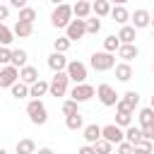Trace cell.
Returning a JSON list of instances; mask_svg holds the SVG:
<instances>
[{
	"mask_svg": "<svg viewBox=\"0 0 154 154\" xmlns=\"http://www.w3.org/2000/svg\"><path fill=\"white\" fill-rule=\"evenodd\" d=\"M89 65H91V70H96V72H108V70H113V65H116V55H113V53H106V51L91 53Z\"/></svg>",
	"mask_w": 154,
	"mask_h": 154,
	"instance_id": "6da1fadb",
	"label": "cell"
},
{
	"mask_svg": "<svg viewBox=\"0 0 154 154\" xmlns=\"http://www.w3.org/2000/svg\"><path fill=\"white\" fill-rule=\"evenodd\" d=\"M26 116H29V120H31L34 125H43V123L48 120L46 103H43L41 99H31V101L26 103Z\"/></svg>",
	"mask_w": 154,
	"mask_h": 154,
	"instance_id": "7a4b0ae2",
	"label": "cell"
},
{
	"mask_svg": "<svg viewBox=\"0 0 154 154\" xmlns=\"http://www.w3.org/2000/svg\"><path fill=\"white\" fill-rule=\"evenodd\" d=\"M70 19H72V5H67V2L55 5L53 14H51V24H53L55 29H65V26L70 24Z\"/></svg>",
	"mask_w": 154,
	"mask_h": 154,
	"instance_id": "3957f363",
	"label": "cell"
},
{
	"mask_svg": "<svg viewBox=\"0 0 154 154\" xmlns=\"http://www.w3.org/2000/svg\"><path fill=\"white\" fill-rule=\"evenodd\" d=\"M67 84H70V79H67V75H65V70H60V72H55L53 77H51V82H48V94L51 96H65L67 94Z\"/></svg>",
	"mask_w": 154,
	"mask_h": 154,
	"instance_id": "277c9868",
	"label": "cell"
},
{
	"mask_svg": "<svg viewBox=\"0 0 154 154\" xmlns=\"http://www.w3.org/2000/svg\"><path fill=\"white\" fill-rule=\"evenodd\" d=\"M65 75H67V79L75 82V84L87 82V65L79 63V60H67V65H65Z\"/></svg>",
	"mask_w": 154,
	"mask_h": 154,
	"instance_id": "5b68a950",
	"label": "cell"
},
{
	"mask_svg": "<svg viewBox=\"0 0 154 154\" xmlns=\"http://www.w3.org/2000/svg\"><path fill=\"white\" fill-rule=\"evenodd\" d=\"M94 94H96V87H94V84H87V82H79V84H75V87L70 89V99L77 101V103L89 101Z\"/></svg>",
	"mask_w": 154,
	"mask_h": 154,
	"instance_id": "8992f818",
	"label": "cell"
},
{
	"mask_svg": "<svg viewBox=\"0 0 154 154\" xmlns=\"http://www.w3.org/2000/svg\"><path fill=\"white\" fill-rule=\"evenodd\" d=\"M137 103H140V94H137V91H125L123 96H118V101H116V111H128V113H135Z\"/></svg>",
	"mask_w": 154,
	"mask_h": 154,
	"instance_id": "52a82bcc",
	"label": "cell"
},
{
	"mask_svg": "<svg viewBox=\"0 0 154 154\" xmlns=\"http://www.w3.org/2000/svg\"><path fill=\"white\" fill-rule=\"evenodd\" d=\"M19 79V70L12 65H0V89H10Z\"/></svg>",
	"mask_w": 154,
	"mask_h": 154,
	"instance_id": "ba28073f",
	"label": "cell"
},
{
	"mask_svg": "<svg viewBox=\"0 0 154 154\" xmlns=\"http://www.w3.org/2000/svg\"><path fill=\"white\" fill-rule=\"evenodd\" d=\"M96 96H99V101H101L103 106H116V101H118L116 89H113L111 84H106V82L96 87Z\"/></svg>",
	"mask_w": 154,
	"mask_h": 154,
	"instance_id": "9c48e42d",
	"label": "cell"
},
{
	"mask_svg": "<svg viewBox=\"0 0 154 154\" xmlns=\"http://www.w3.org/2000/svg\"><path fill=\"white\" fill-rule=\"evenodd\" d=\"M87 31H84V19H70V24L65 26V36L70 38V41H79L82 36H84Z\"/></svg>",
	"mask_w": 154,
	"mask_h": 154,
	"instance_id": "30bf717a",
	"label": "cell"
},
{
	"mask_svg": "<svg viewBox=\"0 0 154 154\" xmlns=\"http://www.w3.org/2000/svg\"><path fill=\"white\" fill-rule=\"evenodd\" d=\"M101 137L111 144H118V142H123V128H118L116 123H108L101 128Z\"/></svg>",
	"mask_w": 154,
	"mask_h": 154,
	"instance_id": "8fae6325",
	"label": "cell"
},
{
	"mask_svg": "<svg viewBox=\"0 0 154 154\" xmlns=\"http://www.w3.org/2000/svg\"><path fill=\"white\" fill-rule=\"evenodd\" d=\"M130 19H132V26H135V29H147V26L152 24V14H149L147 10H135V12L130 14Z\"/></svg>",
	"mask_w": 154,
	"mask_h": 154,
	"instance_id": "7c38bea8",
	"label": "cell"
},
{
	"mask_svg": "<svg viewBox=\"0 0 154 154\" xmlns=\"http://www.w3.org/2000/svg\"><path fill=\"white\" fill-rule=\"evenodd\" d=\"M116 53H118V58H123V63H130V60H135L140 55V48L135 43H120Z\"/></svg>",
	"mask_w": 154,
	"mask_h": 154,
	"instance_id": "4fadbf2b",
	"label": "cell"
},
{
	"mask_svg": "<svg viewBox=\"0 0 154 154\" xmlns=\"http://www.w3.org/2000/svg\"><path fill=\"white\" fill-rule=\"evenodd\" d=\"M36 79H41V77H38V70H36L34 65L26 63L24 67H19V82H24V84L29 87V84H34Z\"/></svg>",
	"mask_w": 154,
	"mask_h": 154,
	"instance_id": "5bb4252c",
	"label": "cell"
},
{
	"mask_svg": "<svg viewBox=\"0 0 154 154\" xmlns=\"http://www.w3.org/2000/svg\"><path fill=\"white\" fill-rule=\"evenodd\" d=\"M26 63H29V53H26L24 48H14V51H10V65H12V67L19 70V67H24Z\"/></svg>",
	"mask_w": 154,
	"mask_h": 154,
	"instance_id": "9a60e30c",
	"label": "cell"
},
{
	"mask_svg": "<svg viewBox=\"0 0 154 154\" xmlns=\"http://www.w3.org/2000/svg\"><path fill=\"white\" fill-rule=\"evenodd\" d=\"M89 14H91V2H89V0H77V2L72 5V17L87 19Z\"/></svg>",
	"mask_w": 154,
	"mask_h": 154,
	"instance_id": "2e32d148",
	"label": "cell"
},
{
	"mask_svg": "<svg viewBox=\"0 0 154 154\" xmlns=\"http://www.w3.org/2000/svg\"><path fill=\"white\" fill-rule=\"evenodd\" d=\"M116 36H118L120 43H135V38H137V29H135L132 24H123L120 31H118Z\"/></svg>",
	"mask_w": 154,
	"mask_h": 154,
	"instance_id": "e0dca14e",
	"label": "cell"
},
{
	"mask_svg": "<svg viewBox=\"0 0 154 154\" xmlns=\"http://www.w3.org/2000/svg\"><path fill=\"white\" fill-rule=\"evenodd\" d=\"M65 65H67V58H65V53H58V51H53V53L48 55V67H51L53 72H60V70H65Z\"/></svg>",
	"mask_w": 154,
	"mask_h": 154,
	"instance_id": "ac0fdd59",
	"label": "cell"
},
{
	"mask_svg": "<svg viewBox=\"0 0 154 154\" xmlns=\"http://www.w3.org/2000/svg\"><path fill=\"white\" fill-rule=\"evenodd\" d=\"M82 137H84V142H87V144H94V142L101 137V125H96V123L84 125V128H82Z\"/></svg>",
	"mask_w": 154,
	"mask_h": 154,
	"instance_id": "d6986e66",
	"label": "cell"
},
{
	"mask_svg": "<svg viewBox=\"0 0 154 154\" xmlns=\"http://www.w3.org/2000/svg\"><path fill=\"white\" fill-rule=\"evenodd\" d=\"M108 14H111V17H113V22H116V24H120V26L130 22V12L125 10V5H116V7H111V12H108Z\"/></svg>",
	"mask_w": 154,
	"mask_h": 154,
	"instance_id": "ffe728a7",
	"label": "cell"
},
{
	"mask_svg": "<svg viewBox=\"0 0 154 154\" xmlns=\"http://www.w3.org/2000/svg\"><path fill=\"white\" fill-rule=\"evenodd\" d=\"M113 67H116V79L118 82H130L132 79V65L130 63H118Z\"/></svg>",
	"mask_w": 154,
	"mask_h": 154,
	"instance_id": "44dd1931",
	"label": "cell"
},
{
	"mask_svg": "<svg viewBox=\"0 0 154 154\" xmlns=\"http://www.w3.org/2000/svg\"><path fill=\"white\" fill-rule=\"evenodd\" d=\"M12 34L19 36V38H26V36L34 34V24H31V22H19V19H17V24L12 26Z\"/></svg>",
	"mask_w": 154,
	"mask_h": 154,
	"instance_id": "7402d4cb",
	"label": "cell"
},
{
	"mask_svg": "<svg viewBox=\"0 0 154 154\" xmlns=\"http://www.w3.org/2000/svg\"><path fill=\"white\" fill-rule=\"evenodd\" d=\"M43 94H48V82H43V79H36L34 84H29V96H34V99H41Z\"/></svg>",
	"mask_w": 154,
	"mask_h": 154,
	"instance_id": "603a6c76",
	"label": "cell"
},
{
	"mask_svg": "<svg viewBox=\"0 0 154 154\" xmlns=\"http://www.w3.org/2000/svg\"><path fill=\"white\" fill-rule=\"evenodd\" d=\"M91 12L96 17H106L111 12V2L108 0H91Z\"/></svg>",
	"mask_w": 154,
	"mask_h": 154,
	"instance_id": "cb8c5ba5",
	"label": "cell"
},
{
	"mask_svg": "<svg viewBox=\"0 0 154 154\" xmlns=\"http://www.w3.org/2000/svg\"><path fill=\"white\" fill-rule=\"evenodd\" d=\"M14 152H17V154H34V152H36V142H34V140H29V137H24V140H19V142H17Z\"/></svg>",
	"mask_w": 154,
	"mask_h": 154,
	"instance_id": "d4e9b609",
	"label": "cell"
},
{
	"mask_svg": "<svg viewBox=\"0 0 154 154\" xmlns=\"http://www.w3.org/2000/svg\"><path fill=\"white\" fill-rule=\"evenodd\" d=\"M65 125H67V130H82V128H84V118H82L79 113L65 116Z\"/></svg>",
	"mask_w": 154,
	"mask_h": 154,
	"instance_id": "484cf974",
	"label": "cell"
},
{
	"mask_svg": "<svg viewBox=\"0 0 154 154\" xmlns=\"http://www.w3.org/2000/svg\"><path fill=\"white\" fill-rule=\"evenodd\" d=\"M154 152V144H152V140H140L137 144H132V154H152Z\"/></svg>",
	"mask_w": 154,
	"mask_h": 154,
	"instance_id": "4316f807",
	"label": "cell"
},
{
	"mask_svg": "<svg viewBox=\"0 0 154 154\" xmlns=\"http://www.w3.org/2000/svg\"><path fill=\"white\" fill-rule=\"evenodd\" d=\"M10 91H12V96H14V99H26V96H29V87H26L24 82H19V79L10 87Z\"/></svg>",
	"mask_w": 154,
	"mask_h": 154,
	"instance_id": "83f0119b",
	"label": "cell"
},
{
	"mask_svg": "<svg viewBox=\"0 0 154 154\" xmlns=\"http://www.w3.org/2000/svg\"><path fill=\"white\" fill-rule=\"evenodd\" d=\"M137 118H140V128H147V125H154V111H152L149 106H147V108H142Z\"/></svg>",
	"mask_w": 154,
	"mask_h": 154,
	"instance_id": "f1b7e54d",
	"label": "cell"
},
{
	"mask_svg": "<svg viewBox=\"0 0 154 154\" xmlns=\"http://www.w3.org/2000/svg\"><path fill=\"white\" fill-rule=\"evenodd\" d=\"M14 41V34H12V29L7 26V24H2L0 22V46H10Z\"/></svg>",
	"mask_w": 154,
	"mask_h": 154,
	"instance_id": "f546056e",
	"label": "cell"
},
{
	"mask_svg": "<svg viewBox=\"0 0 154 154\" xmlns=\"http://www.w3.org/2000/svg\"><path fill=\"white\" fill-rule=\"evenodd\" d=\"M70 46H72V41H70L67 36H58V38L53 41V51H58V53H67Z\"/></svg>",
	"mask_w": 154,
	"mask_h": 154,
	"instance_id": "4dcf8cb0",
	"label": "cell"
},
{
	"mask_svg": "<svg viewBox=\"0 0 154 154\" xmlns=\"http://www.w3.org/2000/svg\"><path fill=\"white\" fill-rule=\"evenodd\" d=\"M118 46H120V41H118V36H116V34H111V36H106V38H103V51H106V53H116V51H118Z\"/></svg>",
	"mask_w": 154,
	"mask_h": 154,
	"instance_id": "1f68e13d",
	"label": "cell"
},
{
	"mask_svg": "<svg viewBox=\"0 0 154 154\" xmlns=\"http://www.w3.org/2000/svg\"><path fill=\"white\" fill-rule=\"evenodd\" d=\"M91 147H94V152H96V154H111V149H113V144H111V142H106L103 137H99Z\"/></svg>",
	"mask_w": 154,
	"mask_h": 154,
	"instance_id": "d6a6232c",
	"label": "cell"
},
{
	"mask_svg": "<svg viewBox=\"0 0 154 154\" xmlns=\"http://www.w3.org/2000/svg\"><path fill=\"white\" fill-rule=\"evenodd\" d=\"M84 31H87V34H99V31H101V19H99V17L84 19Z\"/></svg>",
	"mask_w": 154,
	"mask_h": 154,
	"instance_id": "836d02e7",
	"label": "cell"
},
{
	"mask_svg": "<svg viewBox=\"0 0 154 154\" xmlns=\"http://www.w3.org/2000/svg\"><path fill=\"white\" fill-rule=\"evenodd\" d=\"M132 123V113H128V111H118V116H116V125L118 128H128Z\"/></svg>",
	"mask_w": 154,
	"mask_h": 154,
	"instance_id": "e575fe53",
	"label": "cell"
},
{
	"mask_svg": "<svg viewBox=\"0 0 154 154\" xmlns=\"http://www.w3.org/2000/svg\"><path fill=\"white\" fill-rule=\"evenodd\" d=\"M34 19H36V10L34 7H22L19 10V22H31L34 24Z\"/></svg>",
	"mask_w": 154,
	"mask_h": 154,
	"instance_id": "d590c367",
	"label": "cell"
},
{
	"mask_svg": "<svg viewBox=\"0 0 154 154\" xmlns=\"http://www.w3.org/2000/svg\"><path fill=\"white\" fill-rule=\"evenodd\" d=\"M63 113H65V116H72V113H79V103H77V101H72V99H67V101H63Z\"/></svg>",
	"mask_w": 154,
	"mask_h": 154,
	"instance_id": "8d00e7d4",
	"label": "cell"
},
{
	"mask_svg": "<svg viewBox=\"0 0 154 154\" xmlns=\"http://www.w3.org/2000/svg\"><path fill=\"white\" fill-rule=\"evenodd\" d=\"M116 154H132V144L125 142V140L118 142V144H116Z\"/></svg>",
	"mask_w": 154,
	"mask_h": 154,
	"instance_id": "74e56055",
	"label": "cell"
},
{
	"mask_svg": "<svg viewBox=\"0 0 154 154\" xmlns=\"http://www.w3.org/2000/svg\"><path fill=\"white\" fill-rule=\"evenodd\" d=\"M0 65H10V48L0 46Z\"/></svg>",
	"mask_w": 154,
	"mask_h": 154,
	"instance_id": "f35d334b",
	"label": "cell"
},
{
	"mask_svg": "<svg viewBox=\"0 0 154 154\" xmlns=\"http://www.w3.org/2000/svg\"><path fill=\"white\" fill-rule=\"evenodd\" d=\"M140 130H142L144 140H154V125H147V128H140Z\"/></svg>",
	"mask_w": 154,
	"mask_h": 154,
	"instance_id": "ab89813d",
	"label": "cell"
},
{
	"mask_svg": "<svg viewBox=\"0 0 154 154\" xmlns=\"http://www.w3.org/2000/svg\"><path fill=\"white\" fill-rule=\"evenodd\" d=\"M26 2H29V0H10V7H17V10H22V7H26Z\"/></svg>",
	"mask_w": 154,
	"mask_h": 154,
	"instance_id": "60d3db41",
	"label": "cell"
},
{
	"mask_svg": "<svg viewBox=\"0 0 154 154\" xmlns=\"http://www.w3.org/2000/svg\"><path fill=\"white\" fill-rule=\"evenodd\" d=\"M10 17V5H0V22Z\"/></svg>",
	"mask_w": 154,
	"mask_h": 154,
	"instance_id": "b9f144b4",
	"label": "cell"
},
{
	"mask_svg": "<svg viewBox=\"0 0 154 154\" xmlns=\"http://www.w3.org/2000/svg\"><path fill=\"white\" fill-rule=\"evenodd\" d=\"M77 154H96V152H94V147H91V144H84V147H79V152H77Z\"/></svg>",
	"mask_w": 154,
	"mask_h": 154,
	"instance_id": "7bdbcfd3",
	"label": "cell"
},
{
	"mask_svg": "<svg viewBox=\"0 0 154 154\" xmlns=\"http://www.w3.org/2000/svg\"><path fill=\"white\" fill-rule=\"evenodd\" d=\"M34 154H55L51 147H38V152H34Z\"/></svg>",
	"mask_w": 154,
	"mask_h": 154,
	"instance_id": "ee69618b",
	"label": "cell"
},
{
	"mask_svg": "<svg viewBox=\"0 0 154 154\" xmlns=\"http://www.w3.org/2000/svg\"><path fill=\"white\" fill-rule=\"evenodd\" d=\"M108 2H111V5H125L128 0H108Z\"/></svg>",
	"mask_w": 154,
	"mask_h": 154,
	"instance_id": "f6af8a7d",
	"label": "cell"
},
{
	"mask_svg": "<svg viewBox=\"0 0 154 154\" xmlns=\"http://www.w3.org/2000/svg\"><path fill=\"white\" fill-rule=\"evenodd\" d=\"M51 2H53V5H60V2H65V0H51Z\"/></svg>",
	"mask_w": 154,
	"mask_h": 154,
	"instance_id": "bcb514c9",
	"label": "cell"
},
{
	"mask_svg": "<svg viewBox=\"0 0 154 154\" xmlns=\"http://www.w3.org/2000/svg\"><path fill=\"white\" fill-rule=\"evenodd\" d=\"M0 154H7V149H2V147H0Z\"/></svg>",
	"mask_w": 154,
	"mask_h": 154,
	"instance_id": "7dc6e473",
	"label": "cell"
},
{
	"mask_svg": "<svg viewBox=\"0 0 154 154\" xmlns=\"http://www.w3.org/2000/svg\"><path fill=\"white\" fill-rule=\"evenodd\" d=\"M89 2H91V0H89Z\"/></svg>",
	"mask_w": 154,
	"mask_h": 154,
	"instance_id": "c3c4849f",
	"label": "cell"
}]
</instances>
